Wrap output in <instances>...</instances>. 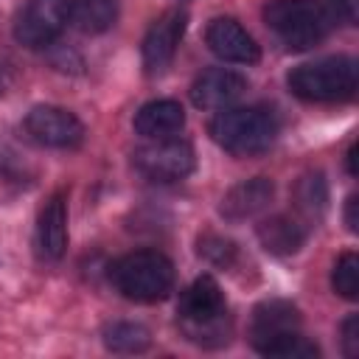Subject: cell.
I'll use <instances>...</instances> for the list:
<instances>
[{
    "label": "cell",
    "instance_id": "cell-22",
    "mask_svg": "<svg viewBox=\"0 0 359 359\" xmlns=\"http://www.w3.org/2000/svg\"><path fill=\"white\" fill-rule=\"evenodd\" d=\"M317 353H320V351H317L314 342H309L303 334H292L289 339L278 342L266 356H272V359H311V356H317Z\"/></svg>",
    "mask_w": 359,
    "mask_h": 359
},
{
    "label": "cell",
    "instance_id": "cell-8",
    "mask_svg": "<svg viewBox=\"0 0 359 359\" xmlns=\"http://www.w3.org/2000/svg\"><path fill=\"white\" fill-rule=\"evenodd\" d=\"M25 132L48 149H76L84 140V123L73 112L50 104H39L25 115Z\"/></svg>",
    "mask_w": 359,
    "mask_h": 359
},
{
    "label": "cell",
    "instance_id": "cell-18",
    "mask_svg": "<svg viewBox=\"0 0 359 359\" xmlns=\"http://www.w3.org/2000/svg\"><path fill=\"white\" fill-rule=\"evenodd\" d=\"M101 337H104V345L112 353H143L149 348V342H151L149 328L140 325V323H129V320L109 323Z\"/></svg>",
    "mask_w": 359,
    "mask_h": 359
},
{
    "label": "cell",
    "instance_id": "cell-11",
    "mask_svg": "<svg viewBox=\"0 0 359 359\" xmlns=\"http://www.w3.org/2000/svg\"><path fill=\"white\" fill-rule=\"evenodd\" d=\"M205 42L208 48L233 65H255L261 59V48L252 39V34L233 17H216L205 28Z\"/></svg>",
    "mask_w": 359,
    "mask_h": 359
},
{
    "label": "cell",
    "instance_id": "cell-4",
    "mask_svg": "<svg viewBox=\"0 0 359 359\" xmlns=\"http://www.w3.org/2000/svg\"><path fill=\"white\" fill-rule=\"evenodd\" d=\"M210 137L236 157H252L275 143L278 121L261 107H224L210 121Z\"/></svg>",
    "mask_w": 359,
    "mask_h": 359
},
{
    "label": "cell",
    "instance_id": "cell-5",
    "mask_svg": "<svg viewBox=\"0 0 359 359\" xmlns=\"http://www.w3.org/2000/svg\"><path fill=\"white\" fill-rule=\"evenodd\" d=\"M289 90L311 104L348 101L356 93V62L351 56H325L297 65L289 73Z\"/></svg>",
    "mask_w": 359,
    "mask_h": 359
},
{
    "label": "cell",
    "instance_id": "cell-23",
    "mask_svg": "<svg viewBox=\"0 0 359 359\" xmlns=\"http://www.w3.org/2000/svg\"><path fill=\"white\" fill-rule=\"evenodd\" d=\"M342 348L348 356H356L359 353V317L351 314L345 323H342Z\"/></svg>",
    "mask_w": 359,
    "mask_h": 359
},
{
    "label": "cell",
    "instance_id": "cell-6",
    "mask_svg": "<svg viewBox=\"0 0 359 359\" xmlns=\"http://www.w3.org/2000/svg\"><path fill=\"white\" fill-rule=\"evenodd\" d=\"M132 163L143 177L154 182H177L194 171L196 157H194L191 143L180 137H160V140H149L140 149H135Z\"/></svg>",
    "mask_w": 359,
    "mask_h": 359
},
{
    "label": "cell",
    "instance_id": "cell-20",
    "mask_svg": "<svg viewBox=\"0 0 359 359\" xmlns=\"http://www.w3.org/2000/svg\"><path fill=\"white\" fill-rule=\"evenodd\" d=\"M331 283H334V292L348 297V300H356L359 297V258L356 252H342L334 264V272H331Z\"/></svg>",
    "mask_w": 359,
    "mask_h": 359
},
{
    "label": "cell",
    "instance_id": "cell-15",
    "mask_svg": "<svg viewBox=\"0 0 359 359\" xmlns=\"http://www.w3.org/2000/svg\"><path fill=\"white\" fill-rule=\"evenodd\" d=\"M185 126V112L177 101L171 98H157L140 107L135 115V132L143 135L146 140H160V137H174Z\"/></svg>",
    "mask_w": 359,
    "mask_h": 359
},
{
    "label": "cell",
    "instance_id": "cell-13",
    "mask_svg": "<svg viewBox=\"0 0 359 359\" xmlns=\"http://www.w3.org/2000/svg\"><path fill=\"white\" fill-rule=\"evenodd\" d=\"M34 244L39 258L45 261H59L67 250V199L65 194H53L39 216H36V230H34Z\"/></svg>",
    "mask_w": 359,
    "mask_h": 359
},
{
    "label": "cell",
    "instance_id": "cell-9",
    "mask_svg": "<svg viewBox=\"0 0 359 359\" xmlns=\"http://www.w3.org/2000/svg\"><path fill=\"white\" fill-rule=\"evenodd\" d=\"M292 334H300V314L292 303L264 300L261 306H255L250 320V342L258 353L266 356L278 342H283Z\"/></svg>",
    "mask_w": 359,
    "mask_h": 359
},
{
    "label": "cell",
    "instance_id": "cell-19",
    "mask_svg": "<svg viewBox=\"0 0 359 359\" xmlns=\"http://www.w3.org/2000/svg\"><path fill=\"white\" fill-rule=\"evenodd\" d=\"M325 199H328V194H325L323 174H306V177L297 180V185H294V205H297L300 213L320 216L323 208H325Z\"/></svg>",
    "mask_w": 359,
    "mask_h": 359
},
{
    "label": "cell",
    "instance_id": "cell-14",
    "mask_svg": "<svg viewBox=\"0 0 359 359\" xmlns=\"http://www.w3.org/2000/svg\"><path fill=\"white\" fill-rule=\"evenodd\" d=\"M272 194H275L272 180H266V177L244 180V182L233 185V188L222 196L219 213H222L227 222H244V219H252L255 213H261V210L272 202Z\"/></svg>",
    "mask_w": 359,
    "mask_h": 359
},
{
    "label": "cell",
    "instance_id": "cell-2",
    "mask_svg": "<svg viewBox=\"0 0 359 359\" xmlns=\"http://www.w3.org/2000/svg\"><path fill=\"white\" fill-rule=\"evenodd\" d=\"M177 314H180V328L191 342L205 348H216L227 342L230 334L227 306L219 283L210 275H199L191 286L182 289Z\"/></svg>",
    "mask_w": 359,
    "mask_h": 359
},
{
    "label": "cell",
    "instance_id": "cell-10",
    "mask_svg": "<svg viewBox=\"0 0 359 359\" xmlns=\"http://www.w3.org/2000/svg\"><path fill=\"white\" fill-rule=\"evenodd\" d=\"M185 22L188 14L182 8H168L151 22V28L143 36V67L149 76H160L171 65L185 34Z\"/></svg>",
    "mask_w": 359,
    "mask_h": 359
},
{
    "label": "cell",
    "instance_id": "cell-24",
    "mask_svg": "<svg viewBox=\"0 0 359 359\" xmlns=\"http://www.w3.org/2000/svg\"><path fill=\"white\" fill-rule=\"evenodd\" d=\"M356 196H348V205H345V224H348V230L351 233H356L359 230V222H356Z\"/></svg>",
    "mask_w": 359,
    "mask_h": 359
},
{
    "label": "cell",
    "instance_id": "cell-3",
    "mask_svg": "<svg viewBox=\"0 0 359 359\" xmlns=\"http://www.w3.org/2000/svg\"><path fill=\"white\" fill-rule=\"evenodd\" d=\"M109 280L135 303H157L174 289V264L157 250H135L109 266Z\"/></svg>",
    "mask_w": 359,
    "mask_h": 359
},
{
    "label": "cell",
    "instance_id": "cell-16",
    "mask_svg": "<svg viewBox=\"0 0 359 359\" xmlns=\"http://www.w3.org/2000/svg\"><path fill=\"white\" fill-rule=\"evenodd\" d=\"M258 241L272 255H292L306 241V227L289 216H269L258 224Z\"/></svg>",
    "mask_w": 359,
    "mask_h": 359
},
{
    "label": "cell",
    "instance_id": "cell-21",
    "mask_svg": "<svg viewBox=\"0 0 359 359\" xmlns=\"http://www.w3.org/2000/svg\"><path fill=\"white\" fill-rule=\"evenodd\" d=\"M199 255L205 261L216 264V266H230V261L236 258V244L227 241V238H222V236L208 233V236L199 238Z\"/></svg>",
    "mask_w": 359,
    "mask_h": 359
},
{
    "label": "cell",
    "instance_id": "cell-17",
    "mask_svg": "<svg viewBox=\"0 0 359 359\" xmlns=\"http://www.w3.org/2000/svg\"><path fill=\"white\" fill-rule=\"evenodd\" d=\"M118 20L115 0H70V22L81 34H104Z\"/></svg>",
    "mask_w": 359,
    "mask_h": 359
},
{
    "label": "cell",
    "instance_id": "cell-7",
    "mask_svg": "<svg viewBox=\"0 0 359 359\" xmlns=\"http://www.w3.org/2000/svg\"><path fill=\"white\" fill-rule=\"evenodd\" d=\"M70 22V0H25L14 20V36L25 48L50 45Z\"/></svg>",
    "mask_w": 359,
    "mask_h": 359
},
{
    "label": "cell",
    "instance_id": "cell-1",
    "mask_svg": "<svg viewBox=\"0 0 359 359\" xmlns=\"http://www.w3.org/2000/svg\"><path fill=\"white\" fill-rule=\"evenodd\" d=\"M351 8L345 0H269L264 20L289 50H306L331 36Z\"/></svg>",
    "mask_w": 359,
    "mask_h": 359
},
{
    "label": "cell",
    "instance_id": "cell-25",
    "mask_svg": "<svg viewBox=\"0 0 359 359\" xmlns=\"http://www.w3.org/2000/svg\"><path fill=\"white\" fill-rule=\"evenodd\" d=\"M348 171L356 174V146H351V151H348Z\"/></svg>",
    "mask_w": 359,
    "mask_h": 359
},
{
    "label": "cell",
    "instance_id": "cell-12",
    "mask_svg": "<svg viewBox=\"0 0 359 359\" xmlns=\"http://www.w3.org/2000/svg\"><path fill=\"white\" fill-rule=\"evenodd\" d=\"M247 90L244 76L230 67H208L191 84V101L199 109H224L236 104Z\"/></svg>",
    "mask_w": 359,
    "mask_h": 359
}]
</instances>
